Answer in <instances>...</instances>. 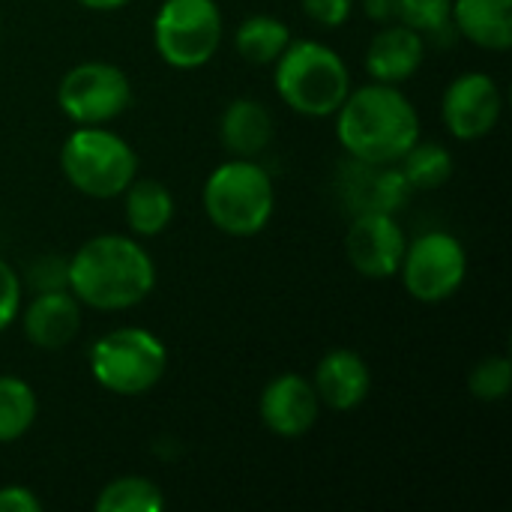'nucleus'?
<instances>
[{"label":"nucleus","mask_w":512,"mask_h":512,"mask_svg":"<svg viewBox=\"0 0 512 512\" xmlns=\"http://www.w3.org/2000/svg\"><path fill=\"white\" fill-rule=\"evenodd\" d=\"M291 39H294L291 27L282 18L267 15V12H255L237 24L234 51L240 60L252 63V66H273Z\"/></svg>","instance_id":"obj_20"},{"label":"nucleus","mask_w":512,"mask_h":512,"mask_svg":"<svg viewBox=\"0 0 512 512\" xmlns=\"http://www.w3.org/2000/svg\"><path fill=\"white\" fill-rule=\"evenodd\" d=\"M414 192H432L450 183L456 171L453 153L438 141H417L399 162H396Z\"/></svg>","instance_id":"obj_21"},{"label":"nucleus","mask_w":512,"mask_h":512,"mask_svg":"<svg viewBox=\"0 0 512 512\" xmlns=\"http://www.w3.org/2000/svg\"><path fill=\"white\" fill-rule=\"evenodd\" d=\"M156 261L132 234H96L69 255V291L84 309L129 312L156 291Z\"/></svg>","instance_id":"obj_1"},{"label":"nucleus","mask_w":512,"mask_h":512,"mask_svg":"<svg viewBox=\"0 0 512 512\" xmlns=\"http://www.w3.org/2000/svg\"><path fill=\"white\" fill-rule=\"evenodd\" d=\"M225 39V18L216 0H162L153 15V48L177 72L207 66Z\"/></svg>","instance_id":"obj_7"},{"label":"nucleus","mask_w":512,"mask_h":512,"mask_svg":"<svg viewBox=\"0 0 512 512\" xmlns=\"http://www.w3.org/2000/svg\"><path fill=\"white\" fill-rule=\"evenodd\" d=\"M276 96L300 117L324 120L351 93V69L345 57L321 39H291L273 63Z\"/></svg>","instance_id":"obj_3"},{"label":"nucleus","mask_w":512,"mask_h":512,"mask_svg":"<svg viewBox=\"0 0 512 512\" xmlns=\"http://www.w3.org/2000/svg\"><path fill=\"white\" fill-rule=\"evenodd\" d=\"M39 417L36 390L18 375H0V444L21 441Z\"/></svg>","instance_id":"obj_22"},{"label":"nucleus","mask_w":512,"mask_h":512,"mask_svg":"<svg viewBox=\"0 0 512 512\" xmlns=\"http://www.w3.org/2000/svg\"><path fill=\"white\" fill-rule=\"evenodd\" d=\"M0 30H3V18H0Z\"/></svg>","instance_id":"obj_32"},{"label":"nucleus","mask_w":512,"mask_h":512,"mask_svg":"<svg viewBox=\"0 0 512 512\" xmlns=\"http://www.w3.org/2000/svg\"><path fill=\"white\" fill-rule=\"evenodd\" d=\"M360 9L369 21L375 24H390L396 21V9H399V0H360Z\"/></svg>","instance_id":"obj_30"},{"label":"nucleus","mask_w":512,"mask_h":512,"mask_svg":"<svg viewBox=\"0 0 512 512\" xmlns=\"http://www.w3.org/2000/svg\"><path fill=\"white\" fill-rule=\"evenodd\" d=\"M453 24L459 39L483 51L512 48V0H453Z\"/></svg>","instance_id":"obj_18"},{"label":"nucleus","mask_w":512,"mask_h":512,"mask_svg":"<svg viewBox=\"0 0 512 512\" xmlns=\"http://www.w3.org/2000/svg\"><path fill=\"white\" fill-rule=\"evenodd\" d=\"M258 417L270 435L297 441L315 429L321 417V399L309 378L297 372H282L264 384L258 399Z\"/></svg>","instance_id":"obj_13"},{"label":"nucleus","mask_w":512,"mask_h":512,"mask_svg":"<svg viewBox=\"0 0 512 512\" xmlns=\"http://www.w3.org/2000/svg\"><path fill=\"white\" fill-rule=\"evenodd\" d=\"M21 282L33 294H39V291H63V288H69V258L42 255L27 267V276Z\"/></svg>","instance_id":"obj_26"},{"label":"nucleus","mask_w":512,"mask_h":512,"mask_svg":"<svg viewBox=\"0 0 512 512\" xmlns=\"http://www.w3.org/2000/svg\"><path fill=\"white\" fill-rule=\"evenodd\" d=\"M512 387V363L507 354H489L483 357L471 375H468V390L477 402L498 405L510 396Z\"/></svg>","instance_id":"obj_25"},{"label":"nucleus","mask_w":512,"mask_h":512,"mask_svg":"<svg viewBox=\"0 0 512 512\" xmlns=\"http://www.w3.org/2000/svg\"><path fill=\"white\" fill-rule=\"evenodd\" d=\"M57 108L72 126H108L132 105L129 75L105 60L75 63L57 81Z\"/></svg>","instance_id":"obj_9"},{"label":"nucleus","mask_w":512,"mask_h":512,"mask_svg":"<svg viewBox=\"0 0 512 512\" xmlns=\"http://www.w3.org/2000/svg\"><path fill=\"white\" fill-rule=\"evenodd\" d=\"M120 198H123V219L132 237H159L171 228L177 201L162 180L135 177Z\"/></svg>","instance_id":"obj_19"},{"label":"nucleus","mask_w":512,"mask_h":512,"mask_svg":"<svg viewBox=\"0 0 512 512\" xmlns=\"http://www.w3.org/2000/svg\"><path fill=\"white\" fill-rule=\"evenodd\" d=\"M96 512H162L165 495L159 483L141 474H126L111 483H105L93 501Z\"/></svg>","instance_id":"obj_24"},{"label":"nucleus","mask_w":512,"mask_h":512,"mask_svg":"<svg viewBox=\"0 0 512 512\" xmlns=\"http://www.w3.org/2000/svg\"><path fill=\"white\" fill-rule=\"evenodd\" d=\"M216 135L228 156L261 159L276 138V120L261 99L237 96L222 108Z\"/></svg>","instance_id":"obj_17"},{"label":"nucleus","mask_w":512,"mask_h":512,"mask_svg":"<svg viewBox=\"0 0 512 512\" xmlns=\"http://www.w3.org/2000/svg\"><path fill=\"white\" fill-rule=\"evenodd\" d=\"M60 171L66 183L93 201H111L138 177L135 147L108 126H75L60 144Z\"/></svg>","instance_id":"obj_5"},{"label":"nucleus","mask_w":512,"mask_h":512,"mask_svg":"<svg viewBox=\"0 0 512 512\" xmlns=\"http://www.w3.org/2000/svg\"><path fill=\"white\" fill-rule=\"evenodd\" d=\"M21 303H24V282L15 273V267L6 258H0V333L18 321Z\"/></svg>","instance_id":"obj_27"},{"label":"nucleus","mask_w":512,"mask_h":512,"mask_svg":"<svg viewBox=\"0 0 512 512\" xmlns=\"http://www.w3.org/2000/svg\"><path fill=\"white\" fill-rule=\"evenodd\" d=\"M426 51L429 45L417 30L399 21H390V24H381V30L369 39L366 54H363V69L378 84L402 87L423 69Z\"/></svg>","instance_id":"obj_15"},{"label":"nucleus","mask_w":512,"mask_h":512,"mask_svg":"<svg viewBox=\"0 0 512 512\" xmlns=\"http://www.w3.org/2000/svg\"><path fill=\"white\" fill-rule=\"evenodd\" d=\"M396 276L417 303H447L468 279V249L450 231H423L408 240Z\"/></svg>","instance_id":"obj_8"},{"label":"nucleus","mask_w":512,"mask_h":512,"mask_svg":"<svg viewBox=\"0 0 512 512\" xmlns=\"http://www.w3.org/2000/svg\"><path fill=\"white\" fill-rule=\"evenodd\" d=\"M333 132L348 159L393 165L420 141V114L396 84L351 87L333 114Z\"/></svg>","instance_id":"obj_2"},{"label":"nucleus","mask_w":512,"mask_h":512,"mask_svg":"<svg viewBox=\"0 0 512 512\" xmlns=\"http://www.w3.org/2000/svg\"><path fill=\"white\" fill-rule=\"evenodd\" d=\"M81 9H90V12H117L123 6H129L132 0H75Z\"/></svg>","instance_id":"obj_31"},{"label":"nucleus","mask_w":512,"mask_h":512,"mask_svg":"<svg viewBox=\"0 0 512 512\" xmlns=\"http://www.w3.org/2000/svg\"><path fill=\"white\" fill-rule=\"evenodd\" d=\"M396 21L417 30L426 45L450 48L459 33L453 24V0H399Z\"/></svg>","instance_id":"obj_23"},{"label":"nucleus","mask_w":512,"mask_h":512,"mask_svg":"<svg viewBox=\"0 0 512 512\" xmlns=\"http://www.w3.org/2000/svg\"><path fill=\"white\" fill-rule=\"evenodd\" d=\"M42 498L21 486V483H9V486H0V512H42Z\"/></svg>","instance_id":"obj_29"},{"label":"nucleus","mask_w":512,"mask_h":512,"mask_svg":"<svg viewBox=\"0 0 512 512\" xmlns=\"http://www.w3.org/2000/svg\"><path fill=\"white\" fill-rule=\"evenodd\" d=\"M90 378L111 396L138 399L159 387L168 372L165 342L144 327H114L87 351Z\"/></svg>","instance_id":"obj_6"},{"label":"nucleus","mask_w":512,"mask_h":512,"mask_svg":"<svg viewBox=\"0 0 512 512\" xmlns=\"http://www.w3.org/2000/svg\"><path fill=\"white\" fill-rule=\"evenodd\" d=\"M312 387L321 399V408L348 414L369 399L372 369L363 354H357L351 348H333L318 360Z\"/></svg>","instance_id":"obj_16"},{"label":"nucleus","mask_w":512,"mask_h":512,"mask_svg":"<svg viewBox=\"0 0 512 512\" xmlns=\"http://www.w3.org/2000/svg\"><path fill=\"white\" fill-rule=\"evenodd\" d=\"M336 195L342 207L357 216V213H399L414 189L408 186L402 168L393 165H378V162H360V159H345V165L336 174Z\"/></svg>","instance_id":"obj_12"},{"label":"nucleus","mask_w":512,"mask_h":512,"mask_svg":"<svg viewBox=\"0 0 512 512\" xmlns=\"http://www.w3.org/2000/svg\"><path fill=\"white\" fill-rule=\"evenodd\" d=\"M201 204L216 231L249 240L258 237L276 213V183L258 159L228 156L207 174Z\"/></svg>","instance_id":"obj_4"},{"label":"nucleus","mask_w":512,"mask_h":512,"mask_svg":"<svg viewBox=\"0 0 512 512\" xmlns=\"http://www.w3.org/2000/svg\"><path fill=\"white\" fill-rule=\"evenodd\" d=\"M300 6H303V15L312 24L336 30V27L351 21V15L357 9V0H300Z\"/></svg>","instance_id":"obj_28"},{"label":"nucleus","mask_w":512,"mask_h":512,"mask_svg":"<svg viewBox=\"0 0 512 512\" xmlns=\"http://www.w3.org/2000/svg\"><path fill=\"white\" fill-rule=\"evenodd\" d=\"M84 306L75 300L69 288L63 291H39L30 303H21L18 321L24 339L39 351H63L81 333Z\"/></svg>","instance_id":"obj_14"},{"label":"nucleus","mask_w":512,"mask_h":512,"mask_svg":"<svg viewBox=\"0 0 512 512\" xmlns=\"http://www.w3.org/2000/svg\"><path fill=\"white\" fill-rule=\"evenodd\" d=\"M408 237L396 213H357L345 231L348 264L372 282L393 279L399 273Z\"/></svg>","instance_id":"obj_11"},{"label":"nucleus","mask_w":512,"mask_h":512,"mask_svg":"<svg viewBox=\"0 0 512 512\" xmlns=\"http://www.w3.org/2000/svg\"><path fill=\"white\" fill-rule=\"evenodd\" d=\"M504 114V93L495 75L471 69L456 75L441 96V120L456 141H483Z\"/></svg>","instance_id":"obj_10"}]
</instances>
